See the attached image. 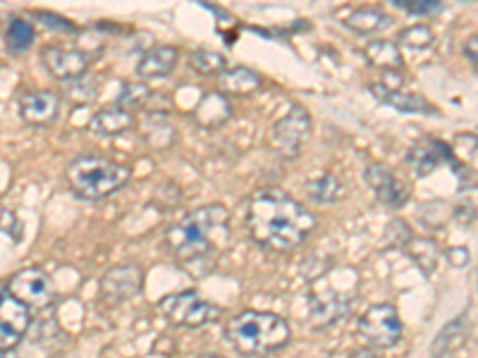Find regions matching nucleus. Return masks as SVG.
Returning <instances> with one entry per match:
<instances>
[{
    "label": "nucleus",
    "mask_w": 478,
    "mask_h": 358,
    "mask_svg": "<svg viewBox=\"0 0 478 358\" xmlns=\"http://www.w3.org/2000/svg\"><path fill=\"white\" fill-rule=\"evenodd\" d=\"M246 230L261 249L287 253L309 239L316 230V218L282 189H259L246 206Z\"/></svg>",
    "instance_id": "1"
},
{
    "label": "nucleus",
    "mask_w": 478,
    "mask_h": 358,
    "mask_svg": "<svg viewBox=\"0 0 478 358\" xmlns=\"http://www.w3.org/2000/svg\"><path fill=\"white\" fill-rule=\"evenodd\" d=\"M230 211L220 203H208L186 212L166 234V246L182 266H204L215 256V234H227Z\"/></svg>",
    "instance_id": "2"
},
{
    "label": "nucleus",
    "mask_w": 478,
    "mask_h": 358,
    "mask_svg": "<svg viewBox=\"0 0 478 358\" xmlns=\"http://www.w3.org/2000/svg\"><path fill=\"white\" fill-rule=\"evenodd\" d=\"M225 337L242 356L263 358L280 352L290 342V325L275 313L244 311L227 323Z\"/></svg>",
    "instance_id": "3"
},
{
    "label": "nucleus",
    "mask_w": 478,
    "mask_h": 358,
    "mask_svg": "<svg viewBox=\"0 0 478 358\" xmlns=\"http://www.w3.org/2000/svg\"><path fill=\"white\" fill-rule=\"evenodd\" d=\"M129 179V167L122 163H115L103 155H77V158L67 165V182L77 196L87 201L108 199L110 193L127 184Z\"/></svg>",
    "instance_id": "4"
},
{
    "label": "nucleus",
    "mask_w": 478,
    "mask_h": 358,
    "mask_svg": "<svg viewBox=\"0 0 478 358\" xmlns=\"http://www.w3.org/2000/svg\"><path fill=\"white\" fill-rule=\"evenodd\" d=\"M160 311L166 316L170 323L175 325H185V327H201L206 323L220 318V308L213 306L211 301L201 298L199 294L189 289V292H179L170 294L160 301Z\"/></svg>",
    "instance_id": "5"
},
{
    "label": "nucleus",
    "mask_w": 478,
    "mask_h": 358,
    "mask_svg": "<svg viewBox=\"0 0 478 358\" xmlns=\"http://www.w3.org/2000/svg\"><path fill=\"white\" fill-rule=\"evenodd\" d=\"M271 148L280 153L282 158H297L301 148L306 146V141L311 137V115L306 113L304 108L294 106L292 110L275 122L271 127Z\"/></svg>",
    "instance_id": "6"
},
{
    "label": "nucleus",
    "mask_w": 478,
    "mask_h": 358,
    "mask_svg": "<svg viewBox=\"0 0 478 358\" xmlns=\"http://www.w3.org/2000/svg\"><path fill=\"white\" fill-rule=\"evenodd\" d=\"M358 334L364 337L366 344L378 346V349H392L402 337V320L395 306L376 304L366 308L358 318Z\"/></svg>",
    "instance_id": "7"
},
{
    "label": "nucleus",
    "mask_w": 478,
    "mask_h": 358,
    "mask_svg": "<svg viewBox=\"0 0 478 358\" xmlns=\"http://www.w3.org/2000/svg\"><path fill=\"white\" fill-rule=\"evenodd\" d=\"M357 289L347 287V289H332L328 285V279H320L319 287H313L311 294V320L313 325H319L320 330L330 327L332 323H338L352 306Z\"/></svg>",
    "instance_id": "8"
},
{
    "label": "nucleus",
    "mask_w": 478,
    "mask_h": 358,
    "mask_svg": "<svg viewBox=\"0 0 478 358\" xmlns=\"http://www.w3.org/2000/svg\"><path fill=\"white\" fill-rule=\"evenodd\" d=\"M32 316L22 301L10 294L7 287H0V352H13L27 334Z\"/></svg>",
    "instance_id": "9"
},
{
    "label": "nucleus",
    "mask_w": 478,
    "mask_h": 358,
    "mask_svg": "<svg viewBox=\"0 0 478 358\" xmlns=\"http://www.w3.org/2000/svg\"><path fill=\"white\" fill-rule=\"evenodd\" d=\"M7 289L27 308H46L53 301V282L39 268H24V270L14 272Z\"/></svg>",
    "instance_id": "10"
},
{
    "label": "nucleus",
    "mask_w": 478,
    "mask_h": 358,
    "mask_svg": "<svg viewBox=\"0 0 478 358\" xmlns=\"http://www.w3.org/2000/svg\"><path fill=\"white\" fill-rule=\"evenodd\" d=\"M141 285H144V272L139 266L134 263L115 266L100 278V297L108 304H122L137 297L141 292Z\"/></svg>",
    "instance_id": "11"
},
{
    "label": "nucleus",
    "mask_w": 478,
    "mask_h": 358,
    "mask_svg": "<svg viewBox=\"0 0 478 358\" xmlns=\"http://www.w3.org/2000/svg\"><path fill=\"white\" fill-rule=\"evenodd\" d=\"M41 60L48 67V72L53 74L58 81H80L89 70V53L77 51V48H60V46H48L41 51Z\"/></svg>",
    "instance_id": "12"
},
{
    "label": "nucleus",
    "mask_w": 478,
    "mask_h": 358,
    "mask_svg": "<svg viewBox=\"0 0 478 358\" xmlns=\"http://www.w3.org/2000/svg\"><path fill=\"white\" fill-rule=\"evenodd\" d=\"M406 165L412 167V173L416 177H428L435 173L440 165H454V155L447 144L440 139H421L416 141L409 153H406Z\"/></svg>",
    "instance_id": "13"
},
{
    "label": "nucleus",
    "mask_w": 478,
    "mask_h": 358,
    "mask_svg": "<svg viewBox=\"0 0 478 358\" xmlns=\"http://www.w3.org/2000/svg\"><path fill=\"white\" fill-rule=\"evenodd\" d=\"M364 179L366 184L371 186V192L376 193V199L386 206L399 208L409 199V189L405 182H399L397 174L383 163H368L364 170Z\"/></svg>",
    "instance_id": "14"
},
{
    "label": "nucleus",
    "mask_w": 478,
    "mask_h": 358,
    "mask_svg": "<svg viewBox=\"0 0 478 358\" xmlns=\"http://www.w3.org/2000/svg\"><path fill=\"white\" fill-rule=\"evenodd\" d=\"M60 113V99L51 91H29L20 99V118L32 127L53 125Z\"/></svg>",
    "instance_id": "15"
},
{
    "label": "nucleus",
    "mask_w": 478,
    "mask_h": 358,
    "mask_svg": "<svg viewBox=\"0 0 478 358\" xmlns=\"http://www.w3.org/2000/svg\"><path fill=\"white\" fill-rule=\"evenodd\" d=\"M179 60V51L175 46H153L151 51L141 55L139 62H137V74H139L141 80H160V77H167V74L173 72L175 65H177Z\"/></svg>",
    "instance_id": "16"
},
{
    "label": "nucleus",
    "mask_w": 478,
    "mask_h": 358,
    "mask_svg": "<svg viewBox=\"0 0 478 358\" xmlns=\"http://www.w3.org/2000/svg\"><path fill=\"white\" fill-rule=\"evenodd\" d=\"M134 127V115L122 110V108H103L93 115L89 122V132L96 137H118V134L129 132Z\"/></svg>",
    "instance_id": "17"
},
{
    "label": "nucleus",
    "mask_w": 478,
    "mask_h": 358,
    "mask_svg": "<svg viewBox=\"0 0 478 358\" xmlns=\"http://www.w3.org/2000/svg\"><path fill=\"white\" fill-rule=\"evenodd\" d=\"M230 115H233V106H230V100H227L225 93L213 91V93H206V96L201 99V103L196 106L194 118L199 119V125L213 129V127L225 125L227 119H230Z\"/></svg>",
    "instance_id": "18"
},
{
    "label": "nucleus",
    "mask_w": 478,
    "mask_h": 358,
    "mask_svg": "<svg viewBox=\"0 0 478 358\" xmlns=\"http://www.w3.org/2000/svg\"><path fill=\"white\" fill-rule=\"evenodd\" d=\"M220 91L230 96H252L261 89V74L252 67H233L220 74Z\"/></svg>",
    "instance_id": "19"
},
{
    "label": "nucleus",
    "mask_w": 478,
    "mask_h": 358,
    "mask_svg": "<svg viewBox=\"0 0 478 358\" xmlns=\"http://www.w3.org/2000/svg\"><path fill=\"white\" fill-rule=\"evenodd\" d=\"M345 27L352 29L354 33H364V36L378 33L390 27V14L383 13L380 7H361L347 17Z\"/></svg>",
    "instance_id": "20"
},
{
    "label": "nucleus",
    "mask_w": 478,
    "mask_h": 358,
    "mask_svg": "<svg viewBox=\"0 0 478 358\" xmlns=\"http://www.w3.org/2000/svg\"><path fill=\"white\" fill-rule=\"evenodd\" d=\"M141 132H144L147 144L156 148H167L175 141V127L163 113H148L141 119Z\"/></svg>",
    "instance_id": "21"
},
{
    "label": "nucleus",
    "mask_w": 478,
    "mask_h": 358,
    "mask_svg": "<svg viewBox=\"0 0 478 358\" xmlns=\"http://www.w3.org/2000/svg\"><path fill=\"white\" fill-rule=\"evenodd\" d=\"M366 58L368 62L380 70H392V72H397L399 67H402V53H399L397 43H392V41H371L368 46H366Z\"/></svg>",
    "instance_id": "22"
},
{
    "label": "nucleus",
    "mask_w": 478,
    "mask_h": 358,
    "mask_svg": "<svg viewBox=\"0 0 478 358\" xmlns=\"http://www.w3.org/2000/svg\"><path fill=\"white\" fill-rule=\"evenodd\" d=\"M306 193H309L311 201H316V203H335V201L342 199L345 186H342L338 174L323 173L320 177L311 179V182L306 184Z\"/></svg>",
    "instance_id": "23"
},
{
    "label": "nucleus",
    "mask_w": 478,
    "mask_h": 358,
    "mask_svg": "<svg viewBox=\"0 0 478 358\" xmlns=\"http://www.w3.org/2000/svg\"><path fill=\"white\" fill-rule=\"evenodd\" d=\"M464 337H466V320L464 316H462V318L452 320V323H447V325L440 330V334L435 337V342H433L431 356L443 358L445 353L454 352L457 346H462Z\"/></svg>",
    "instance_id": "24"
},
{
    "label": "nucleus",
    "mask_w": 478,
    "mask_h": 358,
    "mask_svg": "<svg viewBox=\"0 0 478 358\" xmlns=\"http://www.w3.org/2000/svg\"><path fill=\"white\" fill-rule=\"evenodd\" d=\"M33 39H36V32H33L32 22L22 20V17H13V20H10L5 32V48L10 53L17 55L29 51Z\"/></svg>",
    "instance_id": "25"
},
{
    "label": "nucleus",
    "mask_w": 478,
    "mask_h": 358,
    "mask_svg": "<svg viewBox=\"0 0 478 358\" xmlns=\"http://www.w3.org/2000/svg\"><path fill=\"white\" fill-rule=\"evenodd\" d=\"M406 253L412 256V260L416 263L424 275H431L435 268H438V244L433 239H412L409 244L405 246Z\"/></svg>",
    "instance_id": "26"
},
{
    "label": "nucleus",
    "mask_w": 478,
    "mask_h": 358,
    "mask_svg": "<svg viewBox=\"0 0 478 358\" xmlns=\"http://www.w3.org/2000/svg\"><path fill=\"white\" fill-rule=\"evenodd\" d=\"M148 96H151V89H148V84L144 80L125 81L118 93V108H122L127 113L139 110V108H144L148 103Z\"/></svg>",
    "instance_id": "27"
},
{
    "label": "nucleus",
    "mask_w": 478,
    "mask_h": 358,
    "mask_svg": "<svg viewBox=\"0 0 478 358\" xmlns=\"http://www.w3.org/2000/svg\"><path fill=\"white\" fill-rule=\"evenodd\" d=\"M189 67L194 72L199 74H223L227 70V60L225 55L215 53V51H208V48H201V51H194L189 55Z\"/></svg>",
    "instance_id": "28"
},
{
    "label": "nucleus",
    "mask_w": 478,
    "mask_h": 358,
    "mask_svg": "<svg viewBox=\"0 0 478 358\" xmlns=\"http://www.w3.org/2000/svg\"><path fill=\"white\" fill-rule=\"evenodd\" d=\"M383 103L392 106L399 113H435V108L431 103H425L416 93H390L383 99Z\"/></svg>",
    "instance_id": "29"
},
{
    "label": "nucleus",
    "mask_w": 478,
    "mask_h": 358,
    "mask_svg": "<svg viewBox=\"0 0 478 358\" xmlns=\"http://www.w3.org/2000/svg\"><path fill=\"white\" fill-rule=\"evenodd\" d=\"M435 39V33H433L431 27H425V24H414V27L405 29V32H399V43L406 48H412V51H421V48H428Z\"/></svg>",
    "instance_id": "30"
},
{
    "label": "nucleus",
    "mask_w": 478,
    "mask_h": 358,
    "mask_svg": "<svg viewBox=\"0 0 478 358\" xmlns=\"http://www.w3.org/2000/svg\"><path fill=\"white\" fill-rule=\"evenodd\" d=\"M392 3L409 14H433L443 7L438 0H392Z\"/></svg>",
    "instance_id": "31"
},
{
    "label": "nucleus",
    "mask_w": 478,
    "mask_h": 358,
    "mask_svg": "<svg viewBox=\"0 0 478 358\" xmlns=\"http://www.w3.org/2000/svg\"><path fill=\"white\" fill-rule=\"evenodd\" d=\"M402 77H399V72H392V70H383L380 72V80L376 81V91H378L380 99H386V96H390V93H397L399 89H402Z\"/></svg>",
    "instance_id": "32"
},
{
    "label": "nucleus",
    "mask_w": 478,
    "mask_h": 358,
    "mask_svg": "<svg viewBox=\"0 0 478 358\" xmlns=\"http://www.w3.org/2000/svg\"><path fill=\"white\" fill-rule=\"evenodd\" d=\"M39 17L43 20V24H46L48 29H60V32H72L74 24L70 20H65V17H58V14L53 13H39Z\"/></svg>",
    "instance_id": "33"
},
{
    "label": "nucleus",
    "mask_w": 478,
    "mask_h": 358,
    "mask_svg": "<svg viewBox=\"0 0 478 358\" xmlns=\"http://www.w3.org/2000/svg\"><path fill=\"white\" fill-rule=\"evenodd\" d=\"M447 260H450L454 268H464L469 263V251L462 249V246H454V249H447Z\"/></svg>",
    "instance_id": "34"
},
{
    "label": "nucleus",
    "mask_w": 478,
    "mask_h": 358,
    "mask_svg": "<svg viewBox=\"0 0 478 358\" xmlns=\"http://www.w3.org/2000/svg\"><path fill=\"white\" fill-rule=\"evenodd\" d=\"M464 55L469 58L472 67L478 72V33H476V36H469V39H466Z\"/></svg>",
    "instance_id": "35"
},
{
    "label": "nucleus",
    "mask_w": 478,
    "mask_h": 358,
    "mask_svg": "<svg viewBox=\"0 0 478 358\" xmlns=\"http://www.w3.org/2000/svg\"><path fill=\"white\" fill-rule=\"evenodd\" d=\"M349 358H380V356L373 352V349H358V352H354Z\"/></svg>",
    "instance_id": "36"
},
{
    "label": "nucleus",
    "mask_w": 478,
    "mask_h": 358,
    "mask_svg": "<svg viewBox=\"0 0 478 358\" xmlns=\"http://www.w3.org/2000/svg\"><path fill=\"white\" fill-rule=\"evenodd\" d=\"M201 358H225V356H215V353H208V356H201Z\"/></svg>",
    "instance_id": "37"
},
{
    "label": "nucleus",
    "mask_w": 478,
    "mask_h": 358,
    "mask_svg": "<svg viewBox=\"0 0 478 358\" xmlns=\"http://www.w3.org/2000/svg\"><path fill=\"white\" fill-rule=\"evenodd\" d=\"M0 27H3V14H0Z\"/></svg>",
    "instance_id": "38"
},
{
    "label": "nucleus",
    "mask_w": 478,
    "mask_h": 358,
    "mask_svg": "<svg viewBox=\"0 0 478 358\" xmlns=\"http://www.w3.org/2000/svg\"><path fill=\"white\" fill-rule=\"evenodd\" d=\"M0 358H5V353H3V352H0Z\"/></svg>",
    "instance_id": "39"
}]
</instances>
